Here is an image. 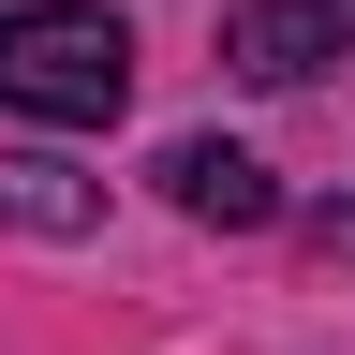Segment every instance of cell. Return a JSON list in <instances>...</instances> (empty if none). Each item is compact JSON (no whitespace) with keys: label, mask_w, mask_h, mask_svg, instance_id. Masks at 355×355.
Returning a JSON list of instances; mask_svg holds the SVG:
<instances>
[{"label":"cell","mask_w":355,"mask_h":355,"mask_svg":"<svg viewBox=\"0 0 355 355\" xmlns=\"http://www.w3.org/2000/svg\"><path fill=\"white\" fill-rule=\"evenodd\" d=\"M0 104L60 119V133H104L133 104V30L104 0H15V15H0Z\"/></svg>","instance_id":"obj_1"},{"label":"cell","mask_w":355,"mask_h":355,"mask_svg":"<svg viewBox=\"0 0 355 355\" xmlns=\"http://www.w3.org/2000/svg\"><path fill=\"white\" fill-rule=\"evenodd\" d=\"M340 44H355V0H237V15H222V60L252 89H311Z\"/></svg>","instance_id":"obj_2"},{"label":"cell","mask_w":355,"mask_h":355,"mask_svg":"<svg viewBox=\"0 0 355 355\" xmlns=\"http://www.w3.org/2000/svg\"><path fill=\"white\" fill-rule=\"evenodd\" d=\"M163 193H178V222H222V237L282 222V178H266L252 148H222V133H178V148H163Z\"/></svg>","instance_id":"obj_3"},{"label":"cell","mask_w":355,"mask_h":355,"mask_svg":"<svg viewBox=\"0 0 355 355\" xmlns=\"http://www.w3.org/2000/svg\"><path fill=\"white\" fill-rule=\"evenodd\" d=\"M0 222H15V237H89V222H104V178H74L44 148H0Z\"/></svg>","instance_id":"obj_4"},{"label":"cell","mask_w":355,"mask_h":355,"mask_svg":"<svg viewBox=\"0 0 355 355\" xmlns=\"http://www.w3.org/2000/svg\"><path fill=\"white\" fill-rule=\"evenodd\" d=\"M326 252H340V266H355V207H326Z\"/></svg>","instance_id":"obj_5"}]
</instances>
